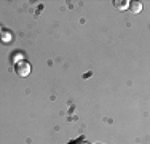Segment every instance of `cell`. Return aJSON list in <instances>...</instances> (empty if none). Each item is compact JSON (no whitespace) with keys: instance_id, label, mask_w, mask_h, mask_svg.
Listing matches in <instances>:
<instances>
[{"instance_id":"cell-1","label":"cell","mask_w":150,"mask_h":144,"mask_svg":"<svg viewBox=\"0 0 150 144\" xmlns=\"http://www.w3.org/2000/svg\"><path fill=\"white\" fill-rule=\"evenodd\" d=\"M30 71H32V66L26 59H23V61H19V63L15 64V72L19 77H27V75H30Z\"/></svg>"},{"instance_id":"cell-2","label":"cell","mask_w":150,"mask_h":144,"mask_svg":"<svg viewBox=\"0 0 150 144\" xmlns=\"http://www.w3.org/2000/svg\"><path fill=\"white\" fill-rule=\"evenodd\" d=\"M128 8H129V11H133V13H141L142 11V3L141 2H129Z\"/></svg>"},{"instance_id":"cell-3","label":"cell","mask_w":150,"mask_h":144,"mask_svg":"<svg viewBox=\"0 0 150 144\" xmlns=\"http://www.w3.org/2000/svg\"><path fill=\"white\" fill-rule=\"evenodd\" d=\"M0 40H3L5 43H8L10 40H11V34L6 31H0Z\"/></svg>"},{"instance_id":"cell-5","label":"cell","mask_w":150,"mask_h":144,"mask_svg":"<svg viewBox=\"0 0 150 144\" xmlns=\"http://www.w3.org/2000/svg\"><path fill=\"white\" fill-rule=\"evenodd\" d=\"M24 58H23V53H16V58H15V61L16 63H19V61H23Z\"/></svg>"},{"instance_id":"cell-4","label":"cell","mask_w":150,"mask_h":144,"mask_svg":"<svg viewBox=\"0 0 150 144\" xmlns=\"http://www.w3.org/2000/svg\"><path fill=\"white\" fill-rule=\"evenodd\" d=\"M113 5H115L118 10H126L128 5H129V2H121V0H117V2H113Z\"/></svg>"},{"instance_id":"cell-6","label":"cell","mask_w":150,"mask_h":144,"mask_svg":"<svg viewBox=\"0 0 150 144\" xmlns=\"http://www.w3.org/2000/svg\"><path fill=\"white\" fill-rule=\"evenodd\" d=\"M81 144H90V143H86V141H85V143H81Z\"/></svg>"}]
</instances>
